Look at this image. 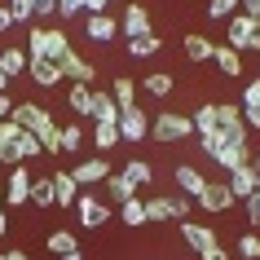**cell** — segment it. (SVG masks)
<instances>
[{"instance_id":"obj_21","label":"cell","mask_w":260,"mask_h":260,"mask_svg":"<svg viewBox=\"0 0 260 260\" xmlns=\"http://www.w3.org/2000/svg\"><path fill=\"white\" fill-rule=\"evenodd\" d=\"M93 119L97 123H119V106H115V97L93 88Z\"/></svg>"},{"instance_id":"obj_53","label":"cell","mask_w":260,"mask_h":260,"mask_svg":"<svg viewBox=\"0 0 260 260\" xmlns=\"http://www.w3.org/2000/svg\"><path fill=\"white\" fill-rule=\"evenodd\" d=\"M9 84H14V80H9V75H5V71H0V93H5V88H9Z\"/></svg>"},{"instance_id":"obj_15","label":"cell","mask_w":260,"mask_h":260,"mask_svg":"<svg viewBox=\"0 0 260 260\" xmlns=\"http://www.w3.org/2000/svg\"><path fill=\"white\" fill-rule=\"evenodd\" d=\"M102 190H106V203H110V207H123L128 199H137V185H133V181L123 177V172H119V177L110 172V177L102 181Z\"/></svg>"},{"instance_id":"obj_14","label":"cell","mask_w":260,"mask_h":260,"mask_svg":"<svg viewBox=\"0 0 260 260\" xmlns=\"http://www.w3.org/2000/svg\"><path fill=\"white\" fill-rule=\"evenodd\" d=\"M84 31H88V40H97V44H110L115 36H119V18H110V14H88Z\"/></svg>"},{"instance_id":"obj_25","label":"cell","mask_w":260,"mask_h":260,"mask_svg":"<svg viewBox=\"0 0 260 260\" xmlns=\"http://www.w3.org/2000/svg\"><path fill=\"white\" fill-rule=\"evenodd\" d=\"M0 71H5L9 80H18V75L27 71V49H0Z\"/></svg>"},{"instance_id":"obj_33","label":"cell","mask_w":260,"mask_h":260,"mask_svg":"<svg viewBox=\"0 0 260 260\" xmlns=\"http://www.w3.org/2000/svg\"><path fill=\"white\" fill-rule=\"evenodd\" d=\"M164 199H168V212H172V220H190V212H194V199H190V194H164Z\"/></svg>"},{"instance_id":"obj_29","label":"cell","mask_w":260,"mask_h":260,"mask_svg":"<svg viewBox=\"0 0 260 260\" xmlns=\"http://www.w3.org/2000/svg\"><path fill=\"white\" fill-rule=\"evenodd\" d=\"M49 251H53V256H67V251H80V238H75L71 230H53V234H49Z\"/></svg>"},{"instance_id":"obj_27","label":"cell","mask_w":260,"mask_h":260,"mask_svg":"<svg viewBox=\"0 0 260 260\" xmlns=\"http://www.w3.org/2000/svg\"><path fill=\"white\" fill-rule=\"evenodd\" d=\"M123 177L141 190V185H150V181H154V168L146 164V159H128V164H123Z\"/></svg>"},{"instance_id":"obj_57","label":"cell","mask_w":260,"mask_h":260,"mask_svg":"<svg viewBox=\"0 0 260 260\" xmlns=\"http://www.w3.org/2000/svg\"><path fill=\"white\" fill-rule=\"evenodd\" d=\"M0 260H9V256H0Z\"/></svg>"},{"instance_id":"obj_7","label":"cell","mask_w":260,"mask_h":260,"mask_svg":"<svg viewBox=\"0 0 260 260\" xmlns=\"http://www.w3.org/2000/svg\"><path fill=\"white\" fill-rule=\"evenodd\" d=\"M119 141H141V137H150V115L141 106H133V110H119Z\"/></svg>"},{"instance_id":"obj_46","label":"cell","mask_w":260,"mask_h":260,"mask_svg":"<svg viewBox=\"0 0 260 260\" xmlns=\"http://www.w3.org/2000/svg\"><path fill=\"white\" fill-rule=\"evenodd\" d=\"M238 14L243 18H260V0H238Z\"/></svg>"},{"instance_id":"obj_13","label":"cell","mask_w":260,"mask_h":260,"mask_svg":"<svg viewBox=\"0 0 260 260\" xmlns=\"http://www.w3.org/2000/svg\"><path fill=\"white\" fill-rule=\"evenodd\" d=\"M27 75L40 84V88H57V84H62V67L49 62V57H27Z\"/></svg>"},{"instance_id":"obj_16","label":"cell","mask_w":260,"mask_h":260,"mask_svg":"<svg viewBox=\"0 0 260 260\" xmlns=\"http://www.w3.org/2000/svg\"><path fill=\"white\" fill-rule=\"evenodd\" d=\"M71 177L80 181V185H102V181L110 177V164L106 159H84V164L71 168Z\"/></svg>"},{"instance_id":"obj_10","label":"cell","mask_w":260,"mask_h":260,"mask_svg":"<svg viewBox=\"0 0 260 260\" xmlns=\"http://www.w3.org/2000/svg\"><path fill=\"white\" fill-rule=\"evenodd\" d=\"M177 234H181V243H185V247H194V251H207V247H216V234H212V225L177 220Z\"/></svg>"},{"instance_id":"obj_55","label":"cell","mask_w":260,"mask_h":260,"mask_svg":"<svg viewBox=\"0 0 260 260\" xmlns=\"http://www.w3.org/2000/svg\"><path fill=\"white\" fill-rule=\"evenodd\" d=\"M0 207H5V185H0Z\"/></svg>"},{"instance_id":"obj_37","label":"cell","mask_w":260,"mask_h":260,"mask_svg":"<svg viewBox=\"0 0 260 260\" xmlns=\"http://www.w3.org/2000/svg\"><path fill=\"white\" fill-rule=\"evenodd\" d=\"M164 220H172L168 199H146V225H164Z\"/></svg>"},{"instance_id":"obj_40","label":"cell","mask_w":260,"mask_h":260,"mask_svg":"<svg viewBox=\"0 0 260 260\" xmlns=\"http://www.w3.org/2000/svg\"><path fill=\"white\" fill-rule=\"evenodd\" d=\"M238 256H243V260H260V234L247 230L243 238H238Z\"/></svg>"},{"instance_id":"obj_22","label":"cell","mask_w":260,"mask_h":260,"mask_svg":"<svg viewBox=\"0 0 260 260\" xmlns=\"http://www.w3.org/2000/svg\"><path fill=\"white\" fill-rule=\"evenodd\" d=\"M110 97H115V106H119V110H133V106H137V80L119 75V80L110 84Z\"/></svg>"},{"instance_id":"obj_20","label":"cell","mask_w":260,"mask_h":260,"mask_svg":"<svg viewBox=\"0 0 260 260\" xmlns=\"http://www.w3.org/2000/svg\"><path fill=\"white\" fill-rule=\"evenodd\" d=\"M212 62H216L220 75H243V53H238V49H230V44H216Z\"/></svg>"},{"instance_id":"obj_49","label":"cell","mask_w":260,"mask_h":260,"mask_svg":"<svg viewBox=\"0 0 260 260\" xmlns=\"http://www.w3.org/2000/svg\"><path fill=\"white\" fill-rule=\"evenodd\" d=\"M9 27H14V14H9V5H0V36H5Z\"/></svg>"},{"instance_id":"obj_24","label":"cell","mask_w":260,"mask_h":260,"mask_svg":"<svg viewBox=\"0 0 260 260\" xmlns=\"http://www.w3.org/2000/svg\"><path fill=\"white\" fill-rule=\"evenodd\" d=\"M194 123V137H207V133H216V102H203V106L190 115Z\"/></svg>"},{"instance_id":"obj_44","label":"cell","mask_w":260,"mask_h":260,"mask_svg":"<svg viewBox=\"0 0 260 260\" xmlns=\"http://www.w3.org/2000/svg\"><path fill=\"white\" fill-rule=\"evenodd\" d=\"M36 5V18H57V0H31Z\"/></svg>"},{"instance_id":"obj_8","label":"cell","mask_w":260,"mask_h":260,"mask_svg":"<svg viewBox=\"0 0 260 260\" xmlns=\"http://www.w3.org/2000/svg\"><path fill=\"white\" fill-rule=\"evenodd\" d=\"M225 185H230V194H234V199H251V194L260 190V168H256V164H243V168H234Z\"/></svg>"},{"instance_id":"obj_35","label":"cell","mask_w":260,"mask_h":260,"mask_svg":"<svg viewBox=\"0 0 260 260\" xmlns=\"http://www.w3.org/2000/svg\"><path fill=\"white\" fill-rule=\"evenodd\" d=\"M238 14V0H207V18L212 22H230Z\"/></svg>"},{"instance_id":"obj_43","label":"cell","mask_w":260,"mask_h":260,"mask_svg":"<svg viewBox=\"0 0 260 260\" xmlns=\"http://www.w3.org/2000/svg\"><path fill=\"white\" fill-rule=\"evenodd\" d=\"M71 14H84V0H57V18H71Z\"/></svg>"},{"instance_id":"obj_6","label":"cell","mask_w":260,"mask_h":260,"mask_svg":"<svg viewBox=\"0 0 260 260\" xmlns=\"http://www.w3.org/2000/svg\"><path fill=\"white\" fill-rule=\"evenodd\" d=\"M31 203V168L18 164L9 168V181H5V207H27Z\"/></svg>"},{"instance_id":"obj_39","label":"cell","mask_w":260,"mask_h":260,"mask_svg":"<svg viewBox=\"0 0 260 260\" xmlns=\"http://www.w3.org/2000/svg\"><path fill=\"white\" fill-rule=\"evenodd\" d=\"M80 146H84V128H80V123H67V128H62V150L75 154Z\"/></svg>"},{"instance_id":"obj_31","label":"cell","mask_w":260,"mask_h":260,"mask_svg":"<svg viewBox=\"0 0 260 260\" xmlns=\"http://www.w3.org/2000/svg\"><path fill=\"white\" fill-rule=\"evenodd\" d=\"M93 141H97V150H102V154H110L115 146H119V128H115V123H97Z\"/></svg>"},{"instance_id":"obj_17","label":"cell","mask_w":260,"mask_h":260,"mask_svg":"<svg viewBox=\"0 0 260 260\" xmlns=\"http://www.w3.org/2000/svg\"><path fill=\"white\" fill-rule=\"evenodd\" d=\"M238 110H243L247 128H260V75L247 80V93H243V102H238Z\"/></svg>"},{"instance_id":"obj_19","label":"cell","mask_w":260,"mask_h":260,"mask_svg":"<svg viewBox=\"0 0 260 260\" xmlns=\"http://www.w3.org/2000/svg\"><path fill=\"white\" fill-rule=\"evenodd\" d=\"M172 185H177L181 194H190V199H194V194H199V190H203V185H207V177H203V172H199V168L181 164L177 172H172Z\"/></svg>"},{"instance_id":"obj_51","label":"cell","mask_w":260,"mask_h":260,"mask_svg":"<svg viewBox=\"0 0 260 260\" xmlns=\"http://www.w3.org/2000/svg\"><path fill=\"white\" fill-rule=\"evenodd\" d=\"M5 256H9V260H31L27 251H22V247H14V251H5Z\"/></svg>"},{"instance_id":"obj_18","label":"cell","mask_w":260,"mask_h":260,"mask_svg":"<svg viewBox=\"0 0 260 260\" xmlns=\"http://www.w3.org/2000/svg\"><path fill=\"white\" fill-rule=\"evenodd\" d=\"M80 199V181L71 172H53V207H71Z\"/></svg>"},{"instance_id":"obj_50","label":"cell","mask_w":260,"mask_h":260,"mask_svg":"<svg viewBox=\"0 0 260 260\" xmlns=\"http://www.w3.org/2000/svg\"><path fill=\"white\" fill-rule=\"evenodd\" d=\"M84 14H106V0H84Z\"/></svg>"},{"instance_id":"obj_1","label":"cell","mask_w":260,"mask_h":260,"mask_svg":"<svg viewBox=\"0 0 260 260\" xmlns=\"http://www.w3.org/2000/svg\"><path fill=\"white\" fill-rule=\"evenodd\" d=\"M71 53V36L57 27H27V57H49V62H62Z\"/></svg>"},{"instance_id":"obj_23","label":"cell","mask_w":260,"mask_h":260,"mask_svg":"<svg viewBox=\"0 0 260 260\" xmlns=\"http://www.w3.org/2000/svg\"><path fill=\"white\" fill-rule=\"evenodd\" d=\"M71 115L93 119V88L88 84H71Z\"/></svg>"},{"instance_id":"obj_9","label":"cell","mask_w":260,"mask_h":260,"mask_svg":"<svg viewBox=\"0 0 260 260\" xmlns=\"http://www.w3.org/2000/svg\"><path fill=\"white\" fill-rule=\"evenodd\" d=\"M119 31L128 40H137V36H150V9L146 5H128L119 14Z\"/></svg>"},{"instance_id":"obj_42","label":"cell","mask_w":260,"mask_h":260,"mask_svg":"<svg viewBox=\"0 0 260 260\" xmlns=\"http://www.w3.org/2000/svg\"><path fill=\"white\" fill-rule=\"evenodd\" d=\"M243 49L260 53V18H247V36H243Z\"/></svg>"},{"instance_id":"obj_47","label":"cell","mask_w":260,"mask_h":260,"mask_svg":"<svg viewBox=\"0 0 260 260\" xmlns=\"http://www.w3.org/2000/svg\"><path fill=\"white\" fill-rule=\"evenodd\" d=\"M199 260H230V251H225V247H207V251H199Z\"/></svg>"},{"instance_id":"obj_56","label":"cell","mask_w":260,"mask_h":260,"mask_svg":"<svg viewBox=\"0 0 260 260\" xmlns=\"http://www.w3.org/2000/svg\"><path fill=\"white\" fill-rule=\"evenodd\" d=\"M251 164H256V168H260V154H251Z\"/></svg>"},{"instance_id":"obj_36","label":"cell","mask_w":260,"mask_h":260,"mask_svg":"<svg viewBox=\"0 0 260 260\" xmlns=\"http://www.w3.org/2000/svg\"><path fill=\"white\" fill-rule=\"evenodd\" d=\"M9 14H14V27H31L36 22V5L31 0H9Z\"/></svg>"},{"instance_id":"obj_58","label":"cell","mask_w":260,"mask_h":260,"mask_svg":"<svg viewBox=\"0 0 260 260\" xmlns=\"http://www.w3.org/2000/svg\"><path fill=\"white\" fill-rule=\"evenodd\" d=\"M106 5H110V0H106Z\"/></svg>"},{"instance_id":"obj_26","label":"cell","mask_w":260,"mask_h":260,"mask_svg":"<svg viewBox=\"0 0 260 260\" xmlns=\"http://www.w3.org/2000/svg\"><path fill=\"white\" fill-rule=\"evenodd\" d=\"M212 53H216V44L207 36H185V57L190 62H212Z\"/></svg>"},{"instance_id":"obj_4","label":"cell","mask_w":260,"mask_h":260,"mask_svg":"<svg viewBox=\"0 0 260 260\" xmlns=\"http://www.w3.org/2000/svg\"><path fill=\"white\" fill-rule=\"evenodd\" d=\"M234 203H238V199L230 194V185H225V181H207L203 190L194 194V207H203L207 216H220V212H230Z\"/></svg>"},{"instance_id":"obj_38","label":"cell","mask_w":260,"mask_h":260,"mask_svg":"<svg viewBox=\"0 0 260 260\" xmlns=\"http://www.w3.org/2000/svg\"><path fill=\"white\" fill-rule=\"evenodd\" d=\"M234 123H243V110L234 102H216V128H234Z\"/></svg>"},{"instance_id":"obj_52","label":"cell","mask_w":260,"mask_h":260,"mask_svg":"<svg viewBox=\"0 0 260 260\" xmlns=\"http://www.w3.org/2000/svg\"><path fill=\"white\" fill-rule=\"evenodd\" d=\"M9 234V216H5V207H0V238Z\"/></svg>"},{"instance_id":"obj_12","label":"cell","mask_w":260,"mask_h":260,"mask_svg":"<svg viewBox=\"0 0 260 260\" xmlns=\"http://www.w3.org/2000/svg\"><path fill=\"white\" fill-rule=\"evenodd\" d=\"M57 67H62V80H71V84H93V80H97V71H93V62H84V57L75 53V49H71V53L62 57V62H57Z\"/></svg>"},{"instance_id":"obj_45","label":"cell","mask_w":260,"mask_h":260,"mask_svg":"<svg viewBox=\"0 0 260 260\" xmlns=\"http://www.w3.org/2000/svg\"><path fill=\"white\" fill-rule=\"evenodd\" d=\"M247 203V220H251V225H260V190L251 194V199H243Z\"/></svg>"},{"instance_id":"obj_28","label":"cell","mask_w":260,"mask_h":260,"mask_svg":"<svg viewBox=\"0 0 260 260\" xmlns=\"http://www.w3.org/2000/svg\"><path fill=\"white\" fill-rule=\"evenodd\" d=\"M141 88H146L150 97H168L172 88H177V80H172L168 71H154V75H146V80H141Z\"/></svg>"},{"instance_id":"obj_11","label":"cell","mask_w":260,"mask_h":260,"mask_svg":"<svg viewBox=\"0 0 260 260\" xmlns=\"http://www.w3.org/2000/svg\"><path fill=\"white\" fill-rule=\"evenodd\" d=\"M225 137V133H220ZM212 164H220L225 172H234V168H243V164H251V150H247L243 141H220V150L212 154Z\"/></svg>"},{"instance_id":"obj_2","label":"cell","mask_w":260,"mask_h":260,"mask_svg":"<svg viewBox=\"0 0 260 260\" xmlns=\"http://www.w3.org/2000/svg\"><path fill=\"white\" fill-rule=\"evenodd\" d=\"M150 137H154V141H164V146H172V141L194 137V123H190V115L164 110V115H150Z\"/></svg>"},{"instance_id":"obj_41","label":"cell","mask_w":260,"mask_h":260,"mask_svg":"<svg viewBox=\"0 0 260 260\" xmlns=\"http://www.w3.org/2000/svg\"><path fill=\"white\" fill-rule=\"evenodd\" d=\"M18 137H22V128H18V123H14V119H5V123H0V154L9 150V146H14V141H18Z\"/></svg>"},{"instance_id":"obj_30","label":"cell","mask_w":260,"mask_h":260,"mask_svg":"<svg viewBox=\"0 0 260 260\" xmlns=\"http://www.w3.org/2000/svg\"><path fill=\"white\" fill-rule=\"evenodd\" d=\"M154 53H159V36H154V31H150V36L128 40V57H137V62H141V57H154Z\"/></svg>"},{"instance_id":"obj_32","label":"cell","mask_w":260,"mask_h":260,"mask_svg":"<svg viewBox=\"0 0 260 260\" xmlns=\"http://www.w3.org/2000/svg\"><path fill=\"white\" fill-rule=\"evenodd\" d=\"M31 203L36 207H53V177H36L31 181Z\"/></svg>"},{"instance_id":"obj_34","label":"cell","mask_w":260,"mask_h":260,"mask_svg":"<svg viewBox=\"0 0 260 260\" xmlns=\"http://www.w3.org/2000/svg\"><path fill=\"white\" fill-rule=\"evenodd\" d=\"M119 220H123V225H146V203H141V194L119 207Z\"/></svg>"},{"instance_id":"obj_5","label":"cell","mask_w":260,"mask_h":260,"mask_svg":"<svg viewBox=\"0 0 260 260\" xmlns=\"http://www.w3.org/2000/svg\"><path fill=\"white\" fill-rule=\"evenodd\" d=\"M75 216H80L84 230H102L110 220V203L97 199V194H80V199H75Z\"/></svg>"},{"instance_id":"obj_3","label":"cell","mask_w":260,"mask_h":260,"mask_svg":"<svg viewBox=\"0 0 260 260\" xmlns=\"http://www.w3.org/2000/svg\"><path fill=\"white\" fill-rule=\"evenodd\" d=\"M9 119H14L22 133H36V137H44V133L57 123L53 115H49L44 106H36V102H14V115H9Z\"/></svg>"},{"instance_id":"obj_54","label":"cell","mask_w":260,"mask_h":260,"mask_svg":"<svg viewBox=\"0 0 260 260\" xmlns=\"http://www.w3.org/2000/svg\"><path fill=\"white\" fill-rule=\"evenodd\" d=\"M57 260H84V256H80V251H67V256H57Z\"/></svg>"},{"instance_id":"obj_48","label":"cell","mask_w":260,"mask_h":260,"mask_svg":"<svg viewBox=\"0 0 260 260\" xmlns=\"http://www.w3.org/2000/svg\"><path fill=\"white\" fill-rule=\"evenodd\" d=\"M9 115H14V97H9V93H0V123L9 119Z\"/></svg>"}]
</instances>
